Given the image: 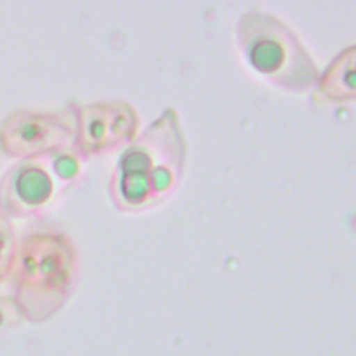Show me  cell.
Instances as JSON below:
<instances>
[{"instance_id": "cell-1", "label": "cell", "mask_w": 356, "mask_h": 356, "mask_svg": "<svg viewBox=\"0 0 356 356\" xmlns=\"http://www.w3.org/2000/svg\"><path fill=\"white\" fill-rule=\"evenodd\" d=\"M72 266V248L60 232L38 229L17 239L8 278L24 320L43 323L63 306Z\"/></svg>"}, {"instance_id": "cell-2", "label": "cell", "mask_w": 356, "mask_h": 356, "mask_svg": "<svg viewBox=\"0 0 356 356\" xmlns=\"http://www.w3.org/2000/svg\"><path fill=\"white\" fill-rule=\"evenodd\" d=\"M236 39L248 64L263 78L291 92L317 85L318 70L292 29L277 17L249 11L238 22Z\"/></svg>"}, {"instance_id": "cell-3", "label": "cell", "mask_w": 356, "mask_h": 356, "mask_svg": "<svg viewBox=\"0 0 356 356\" xmlns=\"http://www.w3.org/2000/svg\"><path fill=\"white\" fill-rule=\"evenodd\" d=\"M177 114L167 108L125 153L120 164V188L128 199H146L170 186L182 165L184 139Z\"/></svg>"}, {"instance_id": "cell-4", "label": "cell", "mask_w": 356, "mask_h": 356, "mask_svg": "<svg viewBox=\"0 0 356 356\" xmlns=\"http://www.w3.org/2000/svg\"><path fill=\"white\" fill-rule=\"evenodd\" d=\"M75 170L74 156L64 150L18 160L0 179V213L8 218L33 214L51 199L56 179H71Z\"/></svg>"}, {"instance_id": "cell-5", "label": "cell", "mask_w": 356, "mask_h": 356, "mask_svg": "<svg viewBox=\"0 0 356 356\" xmlns=\"http://www.w3.org/2000/svg\"><path fill=\"white\" fill-rule=\"evenodd\" d=\"M74 134L71 104L60 111L21 108L0 121V152L17 160L60 152L72 145Z\"/></svg>"}, {"instance_id": "cell-6", "label": "cell", "mask_w": 356, "mask_h": 356, "mask_svg": "<svg viewBox=\"0 0 356 356\" xmlns=\"http://www.w3.org/2000/svg\"><path fill=\"white\" fill-rule=\"evenodd\" d=\"M75 115L72 145L81 154H95L114 149L134 139L138 129L135 110L120 100L71 104Z\"/></svg>"}, {"instance_id": "cell-7", "label": "cell", "mask_w": 356, "mask_h": 356, "mask_svg": "<svg viewBox=\"0 0 356 356\" xmlns=\"http://www.w3.org/2000/svg\"><path fill=\"white\" fill-rule=\"evenodd\" d=\"M355 49L345 50L318 78L320 93L331 102H345L355 97Z\"/></svg>"}, {"instance_id": "cell-8", "label": "cell", "mask_w": 356, "mask_h": 356, "mask_svg": "<svg viewBox=\"0 0 356 356\" xmlns=\"http://www.w3.org/2000/svg\"><path fill=\"white\" fill-rule=\"evenodd\" d=\"M15 246L17 235L11 218L0 213V284L8 278Z\"/></svg>"}, {"instance_id": "cell-9", "label": "cell", "mask_w": 356, "mask_h": 356, "mask_svg": "<svg viewBox=\"0 0 356 356\" xmlns=\"http://www.w3.org/2000/svg\"><path fill=\"white\" fill-rule=\"evenodd\" d=\"M22 316L13 298L0 295V330H8L21 323Z\"/></svg>"}]
</instances>
